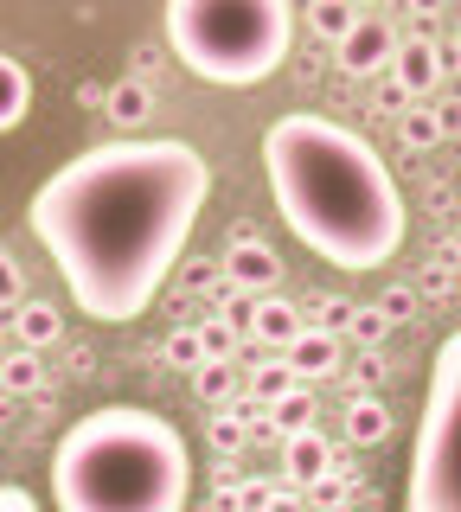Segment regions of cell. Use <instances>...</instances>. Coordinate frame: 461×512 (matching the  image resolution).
<instances>
[{
	"mask_svg": "<svg viewBox=\"0 0 461 512\" xmlns=\"http://www.w3.org/2000/svg\"><path fill=\"white\" fill-rule=\"evenodd\" d=\"M205 192L212 167L193 141L129 135L65 160L33 192L26 224L58 263L77 308L116 327L154 308L199 224Z\"/></svg>",
	"mask_w": 461,
	"mask_h": 512,
	"instance_id": "obj_1",
	"label": "cell"
},
{
	"mask_svg": "<svg viewBox=\"0 0 461 512\" xmlns=\"http://www.w3.org/2000/svg\"><path fill=\"white\" fill-rule=\"evenodd\" d=\"M263 173L301 250L333 269H378L404 244V192L385 154L346 122L289 109L263 128Z\"/></svg>",
	"mask_w": 461,
	"mask_h": 512,
	"instance_id": "obj_2",
	"label": "cell"
},
{
	"mask_svg": "<svg viewBox=\"0 0 461 512\" xmlns=\"http://www.w3.org/2000/svg\"><path fill=\"white\" fill-rule=\"evenodd\" d=\"M193 500V455L161 410L103 404L52 448L58 512H180Z\"/></svg>",
	"mask_w": 461,
	"mask_h": 512,
	"instance_id": "obj_3",
	"label": "cell"
},
{
	"mask_svg": "<svg viewBox=\"0 0 461 512\" xmlns=\"http://www.w3.org/2000/svg\"><path fill=\"white\" fill-rule=\"evenodd\" d=\"M167 52L205 84L250 90L289 58L295 7L289 0H167Z\"/></svg>",
	"mask_w": 461,
	"mask_h": 512,
	"instance_id": "obj_4",
	"label": "cell"
},
{
	"mask_svg": "<svg viewBox=\"0 0 461 512\" xmlns=\"http://www.w3.org/2000/svg\"><path fill=\"white\" fill-rule=\"evenodd\" d=\"M410 512H461V327L442 340L423 391V423L410 442Z\"/></svg>",
	"mask_w": 461,
	"mask_h": 512,
	"instance_id": "obj_5",
	"label": "cell"
},
{
	"mask_svg": "<svg viewBox=\"0 0 461 512\" xmlns=\"http://www.w3.org/2000/svg\"><path fill=\"white\" fill-rule=\"evenodd\" d=\"M225 282H231V288H244V295H263V288H276V282H282V256L269 250L263 237L237 231L231 244H225Z\"/></svg>",
	"mask_w": 461,
	"mask_h": 512,
	"instance_id": "obj_6",
	"label": "cell"
},
{
	"mask_svg": "<svg viewBox=\"0 0 461 512\" xmlns=\"http://www.w3.org/2000/svg\"><path fill=\"white\" fill-rule=\"evenodd\" d=\"M333 52H340V71H346V77H372V71H385V64H391L397 39H391L385 20H365V13H359V26L346 32Z\"/></svg>",
	"mask_w": 461,
	"mask_h": 512,
	"instance_id": "obj_7",
	"label": "cell"
},
{
	"mask_svg": "<svg viewBox=\"0 0 461 512\" xmlns=\"http://www.w3.org/2000/svg\"><path fill=\"white\" fill-rule=\"evenodd\" d=\"M391 77H397V96H429V90H436V77H442L436 39H429V32L404 39V45L391 52Z\"/></svg>",
	"mask_w": 461,
	"mask_h": 512,
	"instance_id": "obj_8",
	"label": "cell"
},
{
	"mask_svg": "<svg viewBox=\"0 0 461 512\" xmlns=\"http://www.w3.org/2000/svg\"><path fill=\"white\" fill-rule=\"evenodd\" d=\"M282 474L295 480V487H314L321 474H333V442L321 429H295V436H282Z\"/></svg>",
	"mask_w": 461,
	"mask_h": 512,
	"instance_id": "obj_9",
	"label": "cell"
},
{
	"mask_svg": "<svg viewBox=\"0 0 461 512\" xmlns=\"http://www.w3.org/2000/svg\"><path fill=\"white\" fill-rule=\"evenodd\" d=\"M282 359L295 365V378L308 384V378H327V372H340V340H333V327H301L289 346H282Z\"/></svg>",
	"mask_w": 461,
	"mask_h": 512,
	"instance_id": "obj_10",
	"label": "cell"
},
{
	"mask_svg": "<svg viewBox=\"0 0 461 512\" xmlns=\"http://www.w3.org/2000/svg\"><path fill=\"white\" fill-rule=\"evenodd\" d=\"M250 333H257L263 346H289L295 333H301V308H289V301H269V295H257L250 301Z\"/></svg>",
	"mask_w": 461,
	"mask_h": 512,
	"instance_id": "obj_11",
	"label": "cell"
},
{
	"mask_svg": "<svg viewBox=\"0 0 461 512\" xmlns=\"http://www.w3.org/2000/svg\"><path fill=\"white\" fill-rule=\"evenodd\" d=\"M193 391H199V404H237L244 397V378H237V359H199L193 365Z\"/></svg>",
	"mask_w": 461,
	"mask_h": 512,
	"instance_id": "obj_12",
	"label": "cell"
},
{
	"mask_svg": "<svg viewBox=\"0 0 461 512\" xmlns=\"http://www.w3.org/2000/svg\"><path fill=\"white\" fill-rule=\"evenodd\" d=\"M26 109H33V77H26L20 58L0 52V135H7V128H20Z\"/></svg>",
	"mask_w": 461,
	"mask_h": 512,
	"instance_id": "obj_13",
	"label": "cell"
},
{
	"mask_svg": "<svg viewBox=\"0 0 461 512\" xmlns=\"http://www.w3.org/2000/svg\"><path fill=\"white\" fill-rule=\"evenodd\" d=\"M385 436H391L385 397H353V404H346V442H353V448H378Z\"/></svg>",
	"mask_w": 461,
	"mask_h": 512,
	"instance_id": "obj_14",
	"label": "cell"
},
{
	"mask_svg": "<svg viewBox=\"0 0 461 512\" xmlns=\"http://www.w3.org/2000/svg\"><path fill=\"white\" fill-rule=\"evenodd\" d=\"M39 378H45V359H39V346H13V352H0V391H13V397H26V391H39Z\"/></svg>",
	"mask_w": 461,
	"mask_h": 512,
	"instance_id": "obj_15",
	"label": "cell"
},
{
	"mask_svg": "<svg viewBox=\"0 0 461 512\" xmlns=\"http://www.w3.org/2000/svg\"><path fill=\"white\" fill-rule=\"evenodd\" d=\"M109 122H116V128H141V122H148V109H154V96H148V77H122V84L116 90H109Z\"/></svg>",
	"mask_w": 461,
	"mask_h": 512,
	"instance_id": "obj_16",
	"label": "cell"
},
{
	"mask_svg": "<svg viewBox=\"0 0 461 512\" xmlns=\"http://www.w3.org/2000/svg\"><path fill=\"white\" fill-rule=\"evenodd\" d=\"M295 384H301V378H295L289 359H257V365H250V384H244V391L257 397V404H276V397H289Z\"/></svg>",
	"mask_w": 461,
	"mask_h": 512,
	"instance_id": "obj_17",
	"label": "cell"
},
{
	"mask_svg": "<svg viewBox=\"0 0 461 512\" xmlns=\"http://www.w3.org/2000/svg\"><path fill=\"white\" fill-rule=\"evenodd\" d=\"M13 327H20V340L26 346H58V333H65V314H58V308H45V301H26V308L20 314H13Z\"/></svg>",
	"mask_w": 461,
	"mask_h": 512,
	"instance_id": "obj_18",
	"label": "cell"
},
{
	"mask_svg": "<svg viewBox=\"0 0 461 512\" xmlns=\"http://www.w3.org/2000/svg\"><path fill=\"white\" fill-rule=\"evenodd\" d=\"M308 20H314V32H321L327 45H340L346 32L359 26V0H308Z\"/></svg>",
	"mask_w": 461,
	"mask_h": 512,
	"instance_id": "obj_19",
	"label": "cell"
},
{
	"mask_svg": "<svg viewBox=\"0 0 461 512\" xmlns=\"http://www.w3.org/2000/svg\"><path fill=\"white\" fill-rule=\"evenodd\" d=\"M397 135H404V148H417V154L436 148V141H442V109L410 96V109H404V122H397Z\"/></svg>",
	"mask_w": 461,
	"mask_h": 512,
	"instance_id": "obj_20",
	"label": "cell"
},
{
	"mask_svg": "<svg viewBox=\"0 0 461 512\" xmlns=\"http://www.w3.org/2000/svg\"><path fill=\"white\" fill-rule=\"evenodd\" d=\"M269 423H276V436H295V429H314V397H308V391L295 384L289 397H276V404H269Z\"/></svg>",
	"mask_w": 461,
	"mask_h": 512,
	"instance_id": "obj_21",
	"label": "cell"
},
{
	"mask_svg": "<svg viewBox=\"0 0 461 512\" xmlns=\"http://www.w3.org/2000/svg\"><path fill=\"white\" fill-rule=\"evenodd\" d=\"M212 448L218 455H237V448H244V416H237L231 404L212 410Z\"/></svg>",
	"mask_w": 461,
	"mask_h": 512,
	"instance_id": "obj_22",
	"label": "cell"
},
{
	"mask_svg": "<svg viewBox=\"0 0 461 512\" xmlns=\"http://www.w3.org/2000/svg\"><path fill=\"white\" fill-rule=\"evenodd\" d=\"M199 340H205V359H231V352H237V327H231V314L205 320V327H199Z\"/></svg>",
	"mask_w": 461,
	"mask_h": 512,
	"instance_id": "obj_23",
	"label": "cell"
},
{
	"mask_svg": "<svg viewBox=\"0 0 461 512\" xmlns=\"http://www.w3.org/2000/svg\"><path fill=\"white\" fill-rule=\"evenodd\" d=\"M180 282L193 288V295H218V288H225V256H212V263H186Z\"/></svg>",
	"mask_w": 461,
	"mask_h": 512,
	"instance_id": "obj_24",
	"label": "cell"
},
{
	"mask_svg": "<svg viewBox=\"0 0 461 512\" xmlns=\"http://www.w3.org/2000/svg\"><path fill=\"white\" fill-rule=\"evenodd\" d=\"M346 327H353V340H359V346H378V340L391 333V320H385V308L372 301V308H353V320H346Z\"/></svg>",
	"mask_w": 461,
	"mask_h": 512,
	"instance_id": "obj_25",
	"label": "cell"
},
{
	"mask_svg": "<svg viewBox=\"0 0 461 512\" xmlns=\"http://www.w3.org/2000/svg\"><path fill=\"white\" fill-rule=\"evenodd\" d=\"M167 359L180 365V372H193V365L205 359V340H199V327H180V333H173V340H167Z\"/></svg>",
	"mask_w": 461,
	"mask_h": 512,
	"instance_id": "obj_26",
	"label": "cell"
},
{
	"mask_svg": "<svg viewBox=\"0 0 461 512\" xmlns=\"http://www.w3.org/2000/svg\"><path fill=\"white\" fill-rule=\"evenodd\" d=\"M378 308H385L391 327H410V320H417V288H385V301H378Z\"/></svg>",
	"mask_w": 461,
	"mask_h": 512,
	"instance_id": "obj_27",
	"label": "cell"
},
{
	"mask_svg": "<svg viewBox=\"0 0 461 512\" xmlns=\"http://www.w3.org/2000/svg\"><path fill=\"white\" fill-rule=\"evenodd\" d=\"M308 314L321 320V327H333V333H340L346 320H353V301H327V295H314V301H308Z\"/></svg>",
	"mask_w": 461,
	"mask_h": 512,
	"instance_id": "obj_28",
	"label": "cell"
},
{
	"mask_svg": "<svg viewBox=\"0 0 461 512\" xmlns=\"http://www.w3.org/2000/svg\"><path fill=\"white\" fill-rule=\"evenodd\" d=\"M20 301V269H13V256L0 250V308H13Z\"/></svg>",
	"mask_w": 461,
	"mask_h": 512,
	"instance_id": "obj_29",
	"label": "cell"
},
{
	"mask_svg": "<svg viewBox=\"0 0 461 512\" xmlns=\"http://www.w3.org/2000/svg\"><path fill=\"white\" fill-rule=\"evenodd\" d=\"M39 500H33V493H26V487H0V512H33Z\"/></svg>",
	"mask_w": 461,
	"mask_h": 512,
	"instance_id": "obj_30",
	"label": "cell"
},
{
	"mask_svg": "<svg viewBox=\"0 0 461 512\" xmlns=\"http://www.w3.org/2000/svg\"><path fill=\"white\" fill-rule=\"evenodd\" d=\"M442 256H449V263H461V231H455V244H449V250H442Z\"/></svg>",
	"mask_w": 461,
	"mask_h": 512,
	"instance_id": "obj_31",
	"label": "cell"
},
{
	"mask_svg": "<svg viewBox=\"0 0 461 512\" xmlns=\"http://www.w3.org/2000/svg\"><path fill=\"white\" fill-rule=\"evenodd\" d=\"M410 7H417V13H436V7H442V0H410Z\"/></svg>",
	"mask_w": 461,
	"mask_h": 512,
	"instance_id": "obj_32",
	"label": "cell"
},
{
	"mask_svg": "<svg viewBox=\"0 0 461 512\" xmlns=\"http://www.w3.org/2000/svg\"><path fill=\"white\" fill-rule=\"evenodd\" d=\"M455 45H461V32H455Z\"/></svg>",
	"mask_w": 461,
	"mask_h": 512,
	"instance_id": "obj_33",
	"label": "cell"
},
{
	"mask_svg": "<svg viewBox=\"0 0 461 512\" xmlns=\"http://www.w3.org/2000/svg\"><path fill=\"white\" fill-rule=\"evenodd\" d=\"M359 7H365V0H359Z\"/></svg>",
	"mask_w": 461,
	"mask_h": 512,
	"instance_id": "obj_34",
	"label": "cell"
}]
</instances>
